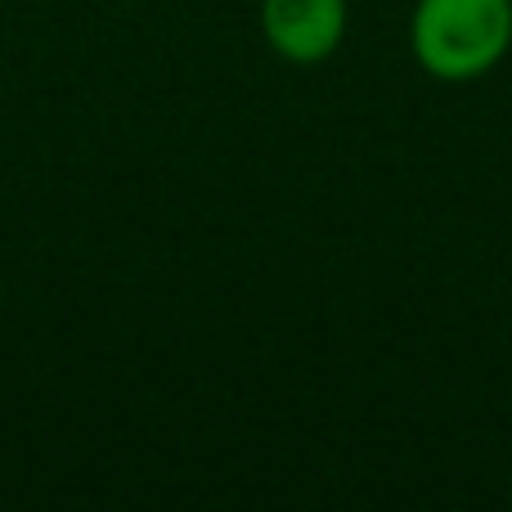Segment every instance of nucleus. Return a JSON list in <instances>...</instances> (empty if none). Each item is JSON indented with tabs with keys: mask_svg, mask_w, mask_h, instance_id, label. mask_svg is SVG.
<instances>
[{
	"mask_svg": "<svg viewBox=\"0 0 512 512\" xmlns=\"http://www.w3.org/2000/svg\"><path fill=\"white\" fill-rule=\"evenodd\" d=\"M409 45L427 77L481 81L512 50V0H418Z\"/></svg>",
	"mask_w": 512,
	"mask_h": 512,
	"instance_id": "obj_1",
	"label": "nucleus"
},
{
	"mask_svg": "<svg viewBox=\"0 0 512 512\" xmlns=\"http://www.w3.org/2000/svg\"><path fill=\"white\" fill-rule=\"evenodd\" d=\"M261 36L288 63H324L346 36V0H261Z\"/></svg>",
	"mask_w": 512,
	"mask_h": 512,
	"instance_id": "obj_2",
	"label": "nucleus"
},
{
	"mask_svg": "<svg viewBox=\"0 0 512 512\" xmlns=\"http://www.w3.org/2000/svg\"><path fill=\"white\" fill-rule=\"evenodd\" d=\"M0 306H5V297H0Z\"/></svg>",
	"mask_w": 512,
	"mask_h": 512,
	"instance_id": "obj_3",
	"label": "nucleus"
}]
</instances>
